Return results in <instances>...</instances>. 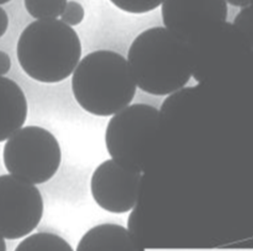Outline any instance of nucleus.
<instances>
[{
  "label": "nucleus",
  "mask_w": 253,
  "mask_h": 251,
  "mask_svg": "<svg viewBox=\"0 0 253 251\" xmlns=\"http://www.w3.org/2000/svg\"><path fill=\"white\" fill-rule=\"evenodd\" d=\"M127 61L136 84L152 95H168L192 76L189 44L166 27L141 32L131 43Z\"/></svg>",
  "instance_id": "f257e3e1"
},
{
  "label": "nucleus",
  "mask_w": 253,
  "mask_h": 251,
  "mask_svg": "<svg viewBox=\"0 0 253 251\" xmlns=\"http://www.w3.org/2000/svg\"><path fill=\"white\" fill-rule=\"evenodd\" d=\"M136 89L128 61L112 50L90 52L72 77L75 100L84 110L97 117L115 116L129 106Z\"/></svg>",
  "instance_id": "f03ea898"
},
{
  "label": "nucleus",
  "mask_w": 253,
  "mask_h": 251,
  "mask_svg": "<svg viewBox=\"0 0 253 251\" xmlns=\"http://www.w3.org/2000/svg\"><path fill=\"white\" fill-rule=\"evenodd\" d=\"M77 32L59 19H38L24 29L17 42V59L30 78L57 84L74 73L81 62Z\"/></svg>",
  "instance_id": "7ed1b4c3"
},
{
  "label": "nucleus",
  "mask_w": 253,
  "mask_h": 251,
  "mask_svg": "<svg viewBox=\"0 0 253 251\" xmlns=\"http://www.w3.org/2000/svg\"><path fill=\"white\" fill-rule=\"evenodd\" d=\"M162 122L161 112L146 104H134L113 116L105 135L111 160L136 172H143L146 150Z\"/></svg>",
  "instance_id": "20e7f679"
},
{
  "label": "nucleus",
  "mask_w": 253,
  "mask_h": 251,
  "mask_svg": "<svg viewBox=\"0 0 253 251\" xmlns=\"http://www.w3.org/2000/svg\"><path fill=\"white\" fill-rule=\"evenodd\" d=\"M3 164L13 176L33 185L54 177L62 153L57 138L40 126H26L13 135L3 147Z\"/></svg>",
  "instance_id": "39448f33"
},
{
  "label": "nucleus",
  "mask_w": 253,
  "mask_h": 251,
  "mask_svg": "<svg viewBox=\"0 0 253 251\" xmlns=\"http://www.w3.org/2000/svg\"><path fill=\"white\" fill-rule=\"evenodd\" d=\"M43 213V197L36 185L12 174L0 175V236L18 240L29 235Z\"/></svg>",
  "instance_id": "423d86ee"
},
{
  "label": "nucleus",
  "mask_w": 253,
  "mask_h": 251,
  "mask_svg": "<svg viewBox=\"0 0 253 251\" xmlns=\"http://www.w3.org/2000/svg\"><path fill=\"white\" fill-rule=\"evenodd\" d=\"M192 76L202 83L226 64L251 51L249 44L233 24L222 23L189 44Z\"/></svg>",
  "instance_id": "0eeeda50"
},
{
  "label": "nucleus",
  "mask_w": 253,
  "mask_h": 251,
  "mask_svg": "<svg viewBox=\"0 0 253 251\" xmlns=\"http://www.w3.org/2000/svg\"><path fill=\"white\" fill-rule=\"evenodd\" d=\"M165 27L191 44L216 26L225 23V0H165L162 4Z\"/></svg>",
  "instance_id": "6e6552de"
},
{
  "label": "nucleus",
  "mask_w": 253,
  "mask_h": 251,
  "mask_svg": "<svg viewBox=\"0 0 253 251\" xmlns=\"http://www.w3.org/2000/svg\"><path fill=\"white\" fill-rule=\"evenodd\" d=\"M142 173L113 160L102 163L91 177V194L97 206L113 214L132 210L138 202Z\"/></svg>",
  "instance_id": "1a4fd4ad"
},
{
  "label": "nucleus",
  "mask_w": 253,
  "mask_h": 251,
  "mask_svg": "<svg viewBox=\"0 0 253 251\" xmlns=\"http://www.w3.org/2000/svg\"><path fill=\"white\" fill-rule=\"evenodd\" d=\"M27 116V98L22 88L12 79L0 76V142L23 128Z\"/></svg>",
  "instance_id": "9d476101"
},
{
  "label": "nucleus",
  "mask_w": 253,
  "mask_h": 251,
  "mask_svg": "<svg viewBox=\"0 0 253 251\" xmlns=\"http://www.w3.org/2000/svg\"><path fill=\"white\" fill-rule=\"evenodd\" d=\"M76 251H144L128 230L115 223L91 228L79 241Z\"/></svg>",
  "instance_id": "9b49d317"
},
{
  "label": "nucleus",
  "mask_w": 253,
  "mask_h": 251,
  "mask_svg": "<svg viewBox=\"0 0 253 251\" xmlns=\"http://www.w3.org/2000/svg\"><path fill=\"white\" fill-rule=\"evenodd\" d=\"M14 251H74L61 236L48 232H39L26 237Z\"/></svg>",
  "instance_id": "f8f14e48"
},
{
  "label": "nucleus",
  "mask_w": 253,
  "mask_h": 251,
  "mask_svg": "<svg viewBox=\"0 0 253 251\" xmlns=\"http://www.w3.org/2000/svg\"><path fill=\"white\" fill-rule=\"evenodd\" d=\"M25 8L37 19H56L65 9L68 0H24Z\"/></svg>",
  "instance_id": "ddd939ff"
},
{
  "label": "nucleus",
  "mask_w": 253,
  "mask_h": 251,
  "mask_svg": "<svg viewBox=\"0 0 253 251\" xmlns=\"http://www.w3.org/2000/svg\"><path fill=\"white\" fill-rule=\"evenodd\" d=\"M196 89V87L182 88L175 92H173V93H171L167 98H166L162 105L161 110H159V112H161L162 121L165 120V119H167L169 116L174 114L182 105L187 102L189 98L194 95Z\"/></svg>",
  "instance_id": "4468645a"
},
{
  "label": "nucleus",
  "mask_w": 253,
  "mask_h": 251,
  "mask_svg": "<svg viewBox=\"0 0 253 251\" xmlns=\"http://www.w3.org/2000/svg\"><path fill=\"white\" fill-rule=\"evenodd\" d=\"M165 0H110L118 9L130 14H144L157 9Z\"/></svg>",
  "instance_id": "2eb2a0df"
},
{
  "label": "nucleus",
  "mask_w": 253,
  "mask_h": 251,
  "mask_svg": "<svg viewBox=\"0 0 253 251\" xmlns=\"http://www.w3.org/2000/svg\"><path fill=\"white\" fill-rule=\"evenodd\" d=\"M233 25L243 35L251 50H253V10L250 6L241 10L236 15Z\"/></svg>",
  "instance_id": "dca6fc26"
},
{
  "label": "nucleus",
  "mask_w": 253,
  "mask_h": 251,
  "mask_svg": "<svg viewBox=\"0 0 253 251\" xmlns=\"http://www.w3.org/2000/svg\"><path fill=\"white\" fill-rule=\"evenodd\" d=\"M84 18V6L76 1H70L66 4L65 9L61 15V21L69 26H77L81 24Z\"/></svg>",
  "instance_id": "f3484780"
},
{
  "label": "nucleus",
  "mask_w": 253,
  "mask_h": 251,
  "mask_svg": "<svg viewBox=\"0 0 253 251\" xmlns=\"http://www.w3.org/2000/svg\"><path fill=\"white\" fill-rule=\"evenodd\" d=\"M137 212H136V208L131 210L128 220H127V230L128 232L131 234V236L139 241L138 239V231H137V218H136Z\"/></svg>",
  "instance_id": "a211bd4d"
},
{
  "label": "nucleus",
  "mask_w": 253,
  "mask_h": 251,
  "mask_svg": "<svg viewBox=\"0 0 253 251\" xmlns=\"http://www.w3.org/2000/svg\"><path fill=\"white\" fill-rule=\"evenodd\" d=\"M11 70V59L10 56L4 51L0 50V76L8 74Z\"/></svg>",
  "instance_id": "6ab92c4d"
},
{
  "label": "nucleus",
  "mask_w": 253,
  "mask_h": 251,
  "mask_svg": "<svg viewBox=\"0 0 253 251\" xmlns=\"http://www.w3.org/2000/svg\"><path fill=\"white\" fill-rule=\"evenodd\" d=\"M9 27V17L5 11L0 6V38L3 37Z\"/></svg>",
  "instance_id": "aec40b11"
},
{
  "label": "nucleus",
  "mask_w": 253,
  "mask_h": 251,
  "mask_svg": "<svg viewBox=\"0 0 253 251\" xmlns=\"http://www.w3.org/2000/svg\"><path fill=\"white\" fill-rule=\"evenodd\" d=\"M228 1L230 4L234 5V6H239V8H247V6L250 4V0H225Z\"/></svg>",
  "instance_id": "412c9836"
},
{
  "label": "nucleus",
  "mask_w": 253,
  "mask_h": 251,
  "mask_svg": "<svg viewBox=\"0 0 253 251\" xmlns=\"http://www.w3.org/2000/svg\"><path fill=\"white\" fill-rule=\"evenodd\" d=\"M0 251H6L5 241L2 236H0Z\"/></svg>",
  "instance_id": "4be33fe9"
},
{
  "label": "nucleus",
  "mask_w": 253,
  "mask_h": 251,
  "mask_svg": "<svg viewBox=\"0 0 253 251\" xmlns=\"http://www.w3.org/2000/svg\"><path fill=\"white\" fill-rule=\"evenodd\" d=\"M9 1H11V0H0V4H4Z\"/></svg>",
  "instance_id": "5701e85b"
},
{
  "label": "nucleus",
  "mask_w": 253,
  "mask_h": 251,
  "mask_svg": "<svg viewBox=\"0 0 253 251\" xmlns=\"http://www.w3.org/2000/svg\"><path fill=\"white\" fill-rule=\"evenodd\" d=\"M250 8L253 10V0H250Z\"/></svg>",
  "instance_id": "b1692460"
}]
</instances>
